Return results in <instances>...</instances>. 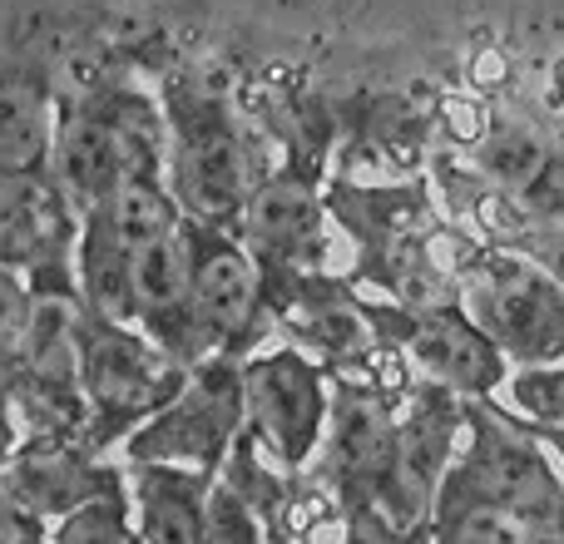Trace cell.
<instances>
[{"instance_id":"7","label":"cell","mask_w":564,"mask_h":544,"mask_svg":"<svg viewBox=\"0 0 564 544\" xmlns=\"http://www.w3.org/2000/svg\"><path fill=\"white\" fill-rule=\"evenodd\" d=\"M238 436H243V357L214 351V357L194 361L188 381L169 406H159L144 426H134L119 440L115 460L124 466L174 460V466L218 476Z\"/></svg>"},{"instance_id":"23","label":"cell","mask_w":564,"mask_h":544,"mask_svg":"<svg viewBox=\"0 0 564 544\" xmlns=\"http://www.w3.org/2000/svg\"><path fill=\"white\" fill-rule=\"evenodd\" d=\"M30 322H35V287H30L25 272L0 263V357L6 361L20 351Z\"/></svg>"},{"instance_id":"9","label":"cell","mask_w":564,"mask_h":544,"mask_svg":"<svg viewBox=\"0 0 564 544\" xmlns=\"http://www.w3.org/2000/svg\"><path fill=\"white\" fill-rule=\"evenodd\" d=\"M460 431H466V396H456L441 381L411 377L397 411V456H391L381 520L391 535H421L436 505V490L456 460Z\"/></svg>"},{"instance_id":"18","label":"cell","mask_w":564,"mask_h":544,"mask_svg":"<svg viewBox=\"0 0 564 544\" xmlns=\"http://www.w3.org/2000/svg\"><path fill=\"white\" fill-rule=\"evenodd\" d=\"M95 99L105 109L109 139L119 154L124 184H164L169 168V109L159 95L139 85H95Z\"/></svg>"},{"instance_id":"6","label":"cell","mask_w":564,"mask_h":544,"mask_svg":"<svg viewBox=\"0 0 564 544\" xmlns=\"http://www.w3.org/2000/svg\"><path fill=\"white\" fill-rule=\"evenodd\" d=\"M332 371L297 341H263L243 357V431L288 476L312 470L327 436Z\"/></svg>"},{"instance_id":"1","label":"cell","mask_w":564,"mask_h":544,"mask_svg":"<svg viewBox=\"0 0 564 544\" xmlns=\"http://www.w3.org/2000/svg\"><path fill=\"white\" fill-rule=\"evenodd\" d=\"M421 535L564 540V470L555 450L496 396H466L460 456L451 460Z\"/></svg>"},{"instance_id":"8","label":"cell","mask_w":564,"mask_h":544,"mask_svg":"<svg viewBox=\"0 0 564 544\" xmlns=\"http://www.w3.org/2000/svg\"><path fill=\"white\" fill-rule=\"evenodd\" d=\"M377 341L391 347L411 367V377L441 381L456 396H496L510 377V357L496 347L486 327L466 312V302H431V307H406V302H367Z\"/></svg>"},{"instance_id":"14","label":"cell","mask_w":564,"mask_h":544,"mask_svg":"<svg viewBox=\"0 0 564 544\" xmlns=\"http://www.w3.org/2000/svg\"><path fill=\"white\" fill-rule=\"evenodd\" d=\"M129 470L115 456H89L79 440H45L30 436L20 440V450L0 466V490L10 500H20L25 510H35L45 525L65 520L69 510H79L99 490L124 486Z\"/></svg>"},{"instance_id":"19","label":"cell","mask_w":564,"mask_h":544,"mask_svg":"<svg viewBox=\"0 0 564 544\" xmlns=\"http://www.w3.org/2000/svg\"><path fill=\"white\" fill-rule=\"evenodd\" d=\"M129 243L119 233L109 198L79 214V238H75V282L85 307L105 312V317L134 322V287H129Z\"/></svg>"},{"instance_id":"16","label":"cell","mask_w":564,"mask_h":544,"mask_svg":"<svg viewBox=\"0 0 564 544\" xmlns=\"http://www.w3.org/2000/svg\"><path fill=\"white\" fill-rule=\"evenodd\" d=\"M59 95L45 69L0 59V174H50Z\"/></svg>"},{"instance_id":"2","label":"cell","mask_w":564,"mask_h":544,"mask_svg":"<svg viewBox=\"0 0 564 544\" xmlns=\"http://www.w3.org/2000/svg\"><path fill=\"white\" fill-rule=\"evenodd\" d=\"M381 357L361 371H332L327 436L312 460V476L332 490L351 535H391V525L381 520V496L397 456V411L411 387V371L381 377Z\"/></svg>"},{"instance_id":"24","label":"cell","mask_w":564,"mask_h":544,"mask_svg":"<svg viewBox=\"0 0 564 544\" xmlns=\"http://www.w3.org/2000/svg\"><path fill=\"white\" fill-rule=\"evenodd\" d=\"M25 440V426H20V411H15V387H10V361L0 357V466L20 450Z\"/></svg>"},{"instance_id":"25","label":"cell","mask_w":564,"mask_h":544,"mask_svg":"<svg viewBox=\"0 0 564 544\" xmlns=\"http://www.w3.org/2000/svg\"><path fill=\"white\" fill-rule=\"evenodd\" d=\"M525 426H530V421H525ZM530 431H535V436L545 440L550 450H555V460H560V470H564V426H530Z\"/></svg>"},{"instance_id":"3","label":"cell","mask_w":564,"mask_h":544,"mask_svg":"<svg viewBox=\"0 0 564 544\" xmlns=\"http://www.w3.org/2000/svg\"><path fill=\"white\" fill-rule=\"evenodd\" d=\"M159 99L169 109V134H174L164 168L169 194L198 224L243 233V208L258 184V164L238 115L194 79H169Z\"/></svg>"},{"instance_id":"10","label":"cell","mask_w":564,"mask_h":544,"mask_svg":"<svg viewBox=\"0 0 564 544\" xmlns=\"http://www.w3.org/2000/svg\"><path fill=\"white\" fill-rule=\"evenodd\" d=\"M184 238H188V263H194V307L208 341H214V351L248 357L253 347H263V331L273 327L263 263L243 243V233L198 224L188 214H184Z\"/></svg>"},{"instance_id":"21","label":"cell","mask_w":564,"mask_h":544,"mask_svg":"<svg viewBox=\"0 0 564 544\" xmlns=\"http://www.w3.org/2000/svg\"><path fill=\"white\" fill-rule=\"evenodd\" d=\"M496 401L530 426H564V357L535 361V367H510Z\"/></svg>"},{"instance_id":"17","label":"cell","mask_w":564,"mask_h":544,"mask_svg":"<svg viewBox=\"0 0 564 544\" xmlns=\"http://www.w3.org/2000/svg\"><path fill=\"white\" fill-rule=\"evenodd\" d=\"M124 470H129L139 540H174V544L204 540L208 486H214L208 470L174 466V460H149V466H124Z\"/></svg>"},{"instance_id":"11","label":"cell","mask_w":564,"mask_h":544,"mask_svg":"<svg viewBox=\"0 0 564 544\" xmlns=\"http://www.w3.org/2000/svg\"><path fill=\"white\" fill-rule=\"evenodd\" d=\"M75 238L79 208L55 174H0V263L35 292H79Z\"/></svg>"},{"instance_id":"5","label":"cell","mask_w":564,"mask_h":544,"mask_svg":"<svg viewBox=\"0 0 564 544\" xmlns=\"http://www.w3.org/2000/svg\"><path fill=\"white\" fill-rule=\"evenodd\" d=\"M460 302L496 337L510 367L564 357V278L540 258L480 243L460 272Z\"/></svg>"},{"instance_id":"13","label":"cell","mask_w":564,"mask_h":544,"mask_svg":"<svg viewBox=\"0 0 564 544\" xmlns=\"http://www.w3.org/2000/svg\"><path fill=\"white\" fill-rule=\"evenodd\" d=\"M129 287H134V327H144L164 351L178 361H204L214 357L204 322L194 307V263H188V238L184 224L174 233L154 238V243L134 248L129 258Z\"/></svg>"},{"instance_id":"12","label":"cell","mask_w":564,"mask_h":544,"mask_svg":"<svg viewBox=\"0 0 564 544\" xmlns=\"http://www.w3.org/2000/svg\"><path fill=\"white\" fill-rule=\"evenodd\" d=\"M327 198L317 194V174L282 164L258 174L243 208V243L258 253L263 278L327 268Z\"/></svg>"},{"instance_id":"22","label":"cell","mask_w":564,"mask_h":544,"mask_svg":"<svg viewBox=\"0 0 564 544\" xmlns=\"http://www.w3.org/2000/svg\"><path fill=\"white\" fill-rule=\"evenodd\" d=\"M204 540H214V544H224V540H268V530H263V520H258V510L248 505V500L238 496V490L228 486L224 476H214V486H208Z\"/></svg>"},{"instance_id":"20","label":"cell","mask_w":564,"mask_h":544,"mask_svg":"<svg viewBox=\"0 0 564 544\" xmlns=\"http://www.w3.org/2000/svg\"><path fill=\"white\" fill-rule=\"evenodd\" d=\"M50 540L59 544H115V540H139L134 525V500H129V480L115 490L89 496L79 510L50 525Z\"/></svg>"},{"instance_id":"15","label":"cell","mask_w":564,"mask_h":544,"mask_svg":"<svg viewBox=\"0 0 564 544\" xmlns=\"http://www.w3.org/2000/svg\"><path fill=\"white\" fill-rule=\"evenodd\" d=\"M50 174L59 178V188L69 194V204H75L79 214H85V208H95V204H105L109 194H119V188H124L115 139H109L105 109H99L95 89L59 95L55 159H50Z\"/></svg>"},{"instance_id":"4","label":"cell","mask_w":564,"mask_h":544,"mask_svg":"<svg viewBox=\"0 0 564 544\" xmlns=\"http://www.w3.org/2000/svg\"><path fill=\"white\" fill-rule=\"evenodd\" d=\"M188 371L194 367L164 351L144 327L79 307V387L89 401V456H115L129 431L178 396Z\"/></svg>"}]
</instances>
